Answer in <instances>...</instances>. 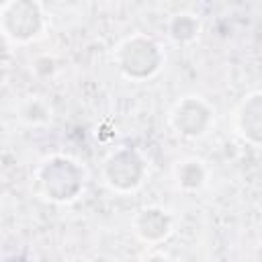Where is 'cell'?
<instances>
[{"label": "cell", "instance_id": "cell-4", "mask_svg": "<svg viewBox=\"0 0 262 262\" xmlns=\"http://www.w3.org/2000/svg\"><path fill=\"white\" fill-rule=\"evenodd\" d=\"M143 172H145L143 160L133 149H119L111 154V158L104 164L106 180L117 190H131L139 186Z\"/></svg>", "mask_w": 262, "mask_h": 262}, {"label": "cell", "instance_id": "cell-3", "mask_svg": "<svg viewBox=\"0 0 262 262\" xmlns=\"http://www.w3.org/2000/svg\"><path fill=\"white\" fill-rule=\"evenodd\" d=\"M2 29L14 41H29L43 29V14L33 0H12L2 8Z\"/></svg>", "mask_w": 262, "mask_h": 262}, {"label": "cell", "instance_id": "cell-9", "mask_svg": "<svg viewBox=\"0 0 262 262\" xmlns=\"http://www.w3.org/2000/svg\"><path fill=\"white\" fill-rule=\"evenodd\" d=\"M199 33V23L190 14H178L170 23V37L174 41H190Z\"/></svg>", "mask_w": 262, "mask_h": 262}, {"label": "cell", "instance_id": "cell-8", "mask_svg": "<svg viewBox=\"0 0 262 262\" xmlns=\"http://www.w3.org/2000/svg\"><path fill=\"white\" fill-rule=\"evenodd\" d=\"M176 178H178V184L182 188L194 190L205 182V168H203V164L199 160H186V162H182L178 166Z\"/></svg>", "mask_w": 262, "mask_h": 262}, {"label": "cell", "instance_id": "cell-7", "mask_svg": "<svg viewBox=\"0 0 262 262\" xmlns=\"http://www.w3.org/2000/svg\"><path fill=\"white\" fill-rule=\"evenodd\" d=\"M237 127L244 137L254 143H262V92L244 100L237 115Z\"/></svg>", "mask_w": 262, "mask_h": 262}, {"label": "cell", "instance_id": "cell-1", "mask_svg": "<svg viewBox=\"0 0 262 262\" xmlns=\"http://www.w3.org/2000/svg\"><path fill=\"white\" fill-rule=\"evenodd\" d=\"M115 59H117L121 72L133 80L149 78L162 66V53H160L158 45L151 39H145L141 35L125 39L117 47Z\"/></svg>", "mask_w": 262, "mask_h": 262}, {"label": "cell", "instance_id": "cell-10", "mask_svg": "<svg viewBox=\"0 0 262 262\" xmlns=\"http://www.w3.org/2000/svg\"><path fill=\"white\" fill-rule=\"evenodd\" d=\"M10 2H12V0H2V8H4V6H8Z\"/></svg>", "mask_w": 262, "mask_h": 262}, {"label": "cell", "instance_id": "cell-6", "mask_svg": "<svg viewBox=\"0 0 262 262\" xmlns=\"http://www.w3.org/2000/svg\"><path fill=\"white\" fill-rule=\"evenodd\" d=\"M135 231L143 242H160L170 231V217L156 207L141 209L135 217Z\"/></svg>", "mask_w": 262, "mask_h": 262}, {"label": "cell", "instance_id": "cell-2", "mask_svg": "<svg viewBox=\"0 0 262 262\" xmlns=\"http://www.w3.org/2000/svg\"><path fill=\"white\" fill-rule=\"evenodd\" d=\"M41 184L51 201H72L82 188V174L68 158H51L41 168Z\"/></svg>", "mask_w": 262, "mask_h": 262}, {"label": "cell", "instance_id": "cell-5", "mask_svg": "<svg viewBox=\"0 0 262 262\" xmlns=\"http://www.w3.org/2000/svg\"><path fill=\"white\" fill-rule=\"evenodd\" d=\"M170 123L174 125V129L180 135L186 137H199L207 131L209 123H211V111L209 106L194 98V96H186L184 100H180L172 115H170Z\"/></svg>", "mask_w": 262, "mask_h": 262}]
</instances>
